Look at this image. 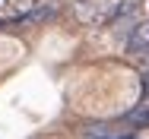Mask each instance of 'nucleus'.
Wrapping results in <instances>:
<instances>
[{
  "label": "nucleus",
  "instance_id": "nucleus-5",
  "mask_svg": "<svg viewBox=\"0 0 149 139\" xmlns=\"http://www.w3.org/2000/svg\"><path fill=\"white\" fill-rule=\"evenodd\" d=\"M146 70H149V54H146Z\"/></svg>",
  "mask_w": 149,
  "mask_h": 139
},
{
  "label": "nucleus",
  "instance_id": "nucleus-3",
  "mask_svg": "<svg viewBox=\"0 0 149 139\" xmlns=\"http://www.w3.org/2000/svg\"><path fill=\"white\" fill-rule=\"evenodd\" d=\"M143 101H149V92H143Z\"/></svg>",
  "mask_w": 149,
  "mask_h": 139
},
{
  "label": "nucleus",
  "instance_id": "nucleus-1",
  "mask_svg": "<svg viewBox=\"0 0 149 139\" xmlns=\"http://www.w3.org/2000/svg\"><path fill=\"white\" fill-rule=\"evenodd\" d=\"M133 54H140V57H146L149 54V22H140L136 26V32L130 35V44H127Z\"/></svg>",
  "mask_w": 149,
  "mask_h": 139
},
{
  "label": "nucleus",
  "instance_id": "nucleus-2",
  "mask_svg": "<svg viewBox=\"0 0 149 139\" xmlns=\"http://www.w3.org/2000/svg\"><path fill=\"white\" fill-rule=\"evenodd\" d=\"M127 120H130L133 127H149V101H143L140 108H133Z\"/></svg>",
  "mask_w": 149,
  "mask_h": 139
},
{
  "label": "nucleus",
  "instance_id": "nucleus-4",
  "mask_svg": "<svg viewBox=\"0 0 149 139\" xmlns=\"http://www.w3.org/2000/svg\"><path fill=\"white\" fill-rule=\"evenodd\" d=\"M0 28H6V22H3V19H0Z\"/></svg>",
  "mask_w": 149,
  "mask_h": 139
}]
</instances>
